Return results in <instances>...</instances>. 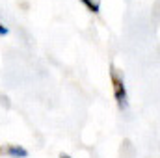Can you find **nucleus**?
<instances>
[{
	"label": "nucleus",
	"instance_id": "nucleus-1",
	"mask_svg": "<svg viewBox=\"0 0 160 158\" xmlns=\"http://www.w3.org/2000/svg\"><path fill=\"white\" fill-rule=\"evenodd\" d=\"M110 78H112V87H114V97L118 101V106L121 110L127 108V89H125V80H123V75L119 73V69H116L112 65L110 69Z\"/></svg>",
	"mask_w": 160,
	"mask_h": 158
},
{
	"label": "nucleus",
	"instance_id": "nucleus-2",
	"mask_svg": "<svg viewBox=\"0 0 160 158\" xmlns=\"http://www.w3.org/2000/svg\"><path fill=\"white\" fill-rule=\"evenodd\" d=\"M0 155H8L13 158H26L28 151L21 145H6V147H0Z\"/></svg>",
	"mask_w": 160,
	"mask_h": 158
},
{
	"label": "nucleus",
	"instance_id": "nucleus-3",
	"mask_svg": "<svg viewBox=\"0 0 160 158\" xmlns=\"http://www.w3.org/2000/svg\"><path fill=\"white\" fill-rule=\"evenodd\" d=\"M91 13H99L101 11V0H80Z\"/></svg>",
	"mask_w": 160,
	"mask_h": 158
},
{
	"label": "nucleus",
	"instance_id": "nucleus-4",
	"mask_svg": "<svg viewBox=\"0 0 160 158\" xmlns=\"http://www.w3.org/2000/svg\"><path fill=\"white\" fill-rule=\"evenodd\" d=\"M0 104H4V106H6V108H9V99H8V97H6V95H4V97H2V95H0Z\"/></svg>",
	"mask_w": 160,
	"mask_h": 158
},
{
	"label": "nucleus",
	"instance_id": "nucleus-5",
	"mask_svg": "<svg viewBox=\"0 0 160 158\" xmlns=\"http://www.w3.org/2000/svg\"><path fill=\"white\" fill-rule=\"evenodd\" d=\"M6 34H8V28L4 24H0V36H6Z\"/></svg>",
	"mask_w": 160,
	"mask_h": 158
},
{
	"label": "nucleus",
	"instance_id": "nucleus-6",
	"mask_svg": "<svg viewBox=\"0 0 160 158\" xmlns=\"http://www.w3.org/2000/svg\"><path fill=\"white\" fill-rule=\"evenodd\" d=\"M60 158H71V156H69V155H65V153H62V155H60Z\"/></svg>",
	"mask_w": 160,
	"mask_h": 158
}]
</instances>
